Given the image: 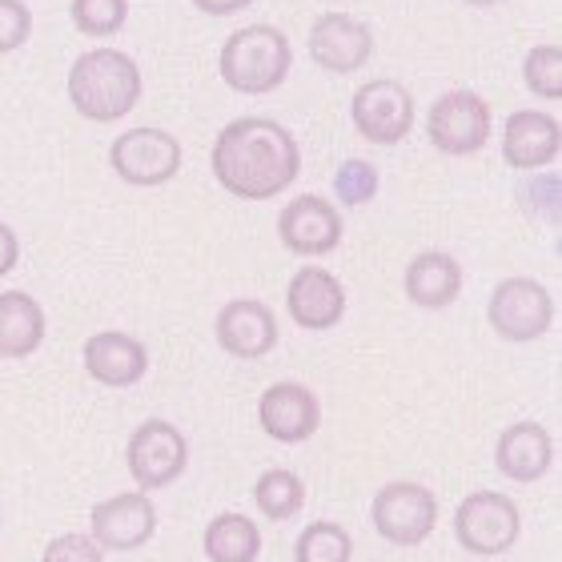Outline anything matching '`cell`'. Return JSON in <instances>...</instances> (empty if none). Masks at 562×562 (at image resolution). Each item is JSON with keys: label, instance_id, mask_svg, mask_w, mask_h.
I'll use <instances>...</instances> for the list:
<instances>
[{"label": "cell", "instance_id": "obj_9", "mask_svg": "<svg viewBox=\"0 0 562 562\" xmlns=\"http://www.w3.org/2000/svg\"><path fill=\"white\" fill-rule=\"evenodd\" d=\"M374 530L394 547H422L438 527V498L422 482H386L370 506Z\"/></svg>", "mask_w": 562, "mask_h": 562}, {"label": "cell", "instance_id": "obj_16", "mask_svg": "<svg viewBox=\"0 0 562 562\" xmlns=\"http://www.w3.org/2000/svg\"><path fill=\"white\" fill-rule=\"evenodd\" d=\"M285 310L302 329H334L346 314V285L329 270L305 266L285 290Z\"/></svg>", "mask_w": 562, "mask_h": 562}, {"label": "cell", "instance_id": "obj_10", "mask_svg": "<svg viewBox=\"0 0 562 562\" xmlns=\"http://www.w3.org/2000/svg\"><path fill=\"white\" fill-rule=\"evenodd\" d=\"M153 530H157V506H153V498L145 491L113 494V498H105V503H97L89 510V539L101 551H140L153 539Z\"/></svg>", "mask_w": 562, "mask_h": 562}, {"label": "cell", "instance_id": "obj_6", "mask_svg": "<svg viewBox=\"0 0 562 562\" xmlns=\"http://www.w3.org/2000/svg\"><path fill=\"white\" fill-rule=\"evenodd\" d=\"M109 165L125 186H169L181 173V140L169 130L137 125V130H125L109 145Z\"/></svg>", "mask_w": 562, "mask_h": 562}, {"label": "cell", "instance_id": "obj_18", "mask_svg": "<svg viewBox=\"0 0 562 562\" xmlns=\"http://www.w3.org/2000/svg\"><path fill=\"white\" fill-rule=\"evenodd\" d=\"M494 467L515 482H539L554 467V438L539 422H515L506 426L494 446Z\"/></svg>", "mask_w": 562, "mask_h": 562}, {"label": "cell", "instance_id": "obj_29", "mask_svg": "<svg viewBox=\"0 0 562 562\" xmlns=\"http://www.w3.org/2000/svg\"><path fill=\"white\" fill-rule=\"evenodd\" d=\"M101 559H105V551L89 535H60V539H48V547L41 551V562H101Z\"/></svg>", "mask_w": 562, "mask_h": 562}, {"label": "cell", "instance_id": "obj_20", "mask_svg": "<svg viewBox=\"0 0 562 562\" xmlns=\"http://www.w3.org/2000/svg\"><path fill=\"white\" fill-rule=\"evenodd\" d=\"M462 293V266L442 249H422L406 266V297L418 310H446Z\"/></svg>", "mask_w": 562, "mask_h": 562}, {"label": "cell", "instance_id": "obj_28", "mask_svg": "<svg viewBox=\"0 0 562 562\" xmlns=\"http://www.w3.org/2000/svg\"><path fill=\"white\" fill-rule=\"evenodd\" d=\"M33 36V12L24 0H0V57L16 53Z\"/></svg>", "mask_w": 562, "mask_h": 562}, {"label": "cell", "instance_id": "obj_8", "mask_svg": "<svg viewBox=\"0 0 562 562\" xmlns=\"http://www.w3.org/2000/svg\"><path fill=\"white\" fill-rule=\"evenodd\" d=\"M491 105L474 89H450L426 113V137L446 157H470L491 140Z\"/></svg>", "mask_w": 562, "mask_h": 562}, {"label": "cell", "instance_id": "obj_32", "mask_svg": "<svg viewBox=\"0 0 562 562\" xmlns=\"http://www.w3.org/2000/svg\"><path fill=\"white\" fill-rule=\"evenodd\" d=\"M467 4H474V9H491V4H503V0H467Z\"/></svg>", "mask_w": 562, "mask_h": 562}, {"label": "cell", "instance_id": "obj_23", "mask_svg": "<svg viewBox=\"0 0 562 562\" xmlns=\"http://www.w3.org/2000/svg\"><path fill=\"white\" fill-rule=\"evenodd\" d=\"M254 503L273 522H290L305 506V482L293 470H266L254 486Z\"/></svg>", "mask_w": 562, "mask_h": 562}, {"label": "cell", "instance_id": "obj_13", "mask_svg": "<svg viewBox=\"0 0 562 562\" xmlns=\"http://www.w3.org/2000/svg\"><path fill=\"white\" fill-rule=\"evenodd\" d=\"M258 422L273 442H310L322 426V402L302 382H273L258 398Z\"/></svg>", "mask_w": 562, "mask_h": 562}, {"label": "cell", "instance_id": "obj_1", "mask_svg": "<svg viewBox=\"0 0 562 562\" xmlns=\"http://www.w3.org/2000/svg\"><path fill=\"white\" fill-rule=\"evenodd\" d=\"M302 173V149L285 125L266 117H237L217 133L213 177L241 201H270Z\"/></svg>", "mask_w": 562, "mask_h": 562}, {"label": "cell", "instance_id": "obj_5", "mask_svg": "<svg viewBox=\"0 0 562 562\" xmlns=\"http://www.w3.org/2000/svg\"><path fill=\"white\" fill-rule=\"evenodd\" d=\"M518 535H522V515L506 494L474 491L458 503L454 539L462 542V551L479 554V559H494V554L510 551Z\"/></svg>", "mask_w": 562, "mask_h": 562}, {"label": "cell", "instance_id": "obj_19", "mask_svg": "<svg viewBox=\"0 0 562 562\" xmlns=\"http://www.w3.org/2000/svg\"><path fill=\"white\" fill-rule=\"evenodd\" d=\"M562 130L551 113H539V109H518L506 117L503 130V157L510 169H539V165H551L559 157Z\"/></svg>", "mask_w": 562, "mask_h": 562}, {"label": "cell", "instance_id": "obj_22", "mask_svg": "<svg viewBox=\"0 0 562 562\" xmlns=\"http://www.w3.org/2000/svg\"><path fill=\"white\" fill-rule=\"evenodd\" d=\"M205 559L210 562H258L261 554V530L237 510H225L205 527Z\"/></svg>", "mask_w": 562, "mask_h": 562}, {"label": "cell", "instance_id": "obj_17", "mask_svg": "<svg viewBox=\"0 0 562 562\" xmlns=\"http://www.w3.org/2000/svg\"><path fill=\"white\" fill-rule=\"evenodd\" d=\"M85 370L101 386L130 390L149 370V350L137 338L121 334V329H101V334H93V338L85 341Z\"/></svg>", "mask_w": 562, "mask_h": 562}, {"label": "cell", "instance_id": "obj_26", "mask_svg": "<svg viewBox=\"0 0 562 562\" xmlns=\"http://www.w3.org/2000/svg\"><path fill=\"white\" fill-rule=\"evenodd\" d=\"M334 193L346 210H358V205H370L378 198V169L362 157H350V161L338 165L334 173Z\"/></svg>", "mask_w": 562, "mask_h": 562}, {"label": "cell", "instance_id": "obj_25", "mask_svg": "<svg viewBox=\"0 0 562 562\" xmlns=\"http://www.w3.org/2000/svg\"><path fill=\"white\" fill-rule=\"evenodd\" d=\"M522 81L535 97L547 101H562V48L559 45H539L530 48L522 60Z\"/></svg>", "mask_w": 562, "mask_h": 562}, {"label": "cell", "instance_id": "obj_15", "mask_svg": "<svg viewBox=\"0 0 562 562\" xmlns=\"http://www.w3.org/2000/svg\"><path fill=\"white\" fill-rule=\"evenodd\" d=\"M217 346L234 358H266V353L278 346V317L266 302H254V297H234V302L222 305L217 314Z\"/></svg>", "mask_w": 562, "mask_h": 562}, {"label": "cell", "instance_id": "obj_21", "mask_svg": "<svg viewBox=\"0 0 562 562\" xmlns=\"http://www.w3.org/2000/svg\"><path fill=\"white\" fill-rule=\"evenodd\" d=\"M45 341V310L33 293H0V358H29Z\"/></svg>", "mask_w": 562, "mask_h": 562}, {"label": "cell", "instance_id": "obj_30", "mask_svg": "<svg viewBox=\"0 0 562 562\" xmlns=\"http://www.w3.org/2000/svg\"><path fill=\"white\" fill-rule=\"evenodd\" d=\"M16 261H21V241L12 234V225L0 222V278H9L16 270Z\"/></svg>", "mask_w": 562, "mask_h": 562}, {"label": "cell", "instance_id": "obj_24", "mask_svg": "<svg viewBox=\"0 0 562 562\" xmlns=\"http://www.w3.org/2000/svg\"><path fill=\"white\" fill-rule=\"evenodd\" d=\"M353 559V539L338 522H310L293 542V562H350Z\"/></svg>", "mask_w": 562, "mask_h": 562}, {"label": "cell", "instance_id": "obj_27", "mask_svg": "<svg viewBox=\"0 0 562 562\" xmlns=\"http://www.w3.org/2000/svg\"><path fill=\"white\" fill-rule=\"evenodd\" d=\"M69 12L85 36H113L130 16V0H72Z\"/></svg>", "mask_w": 562, "mask_h": 562}, {"label": "cell", "instance_id": "obj_11", "mask_svg": "<svg viewBox=\"0 0 562 562\" xmlns=\"http://www.w3.org/2000/svg\"><path fill=\"white\" fill-rule=\"evenodd\" d=\"M350 117L370 145H398L414 125V97L398 81H366L350 101Z\"/></svg>", "mask_w": 562, "mask_h": 562}, {"label": "cell", "instance_id": "obj_4", "mask_svg": "<svg viewBox=\"0 0 562 562\" xmlns=\"http://www.w3.org/2000/svg\"><path fill=\"white\" fill-rule=\"evenodd\" d=\"M491 329L510 346H527L539 341L554 322V297L551 290L535 278H506L494 285L491 302H486Z\"/></svg>", "mask_w": 562, "mask_h": 562}, {"label": "cell", "instance_id": "obj_12", "mask_svg": "<svg viewBox=\"0 0 562 562\" xmlns=\"http://www.w3.org/2000/svg\"><path fill=\"white\" fill-rule=\"evenodd\" d=\"M341 213L334 201L317 198V193H302L293 198L278 217V237L290 254H302V258H322V254H334L341 246Z\"/></svg>", "mask_w": 562, "mask_h": 562}, {"label": "cell", "instance_id": "obj_31", "mask_svg": "<svg viewBox=\"0 0 562 562\" xmlns=\"http://www.w3.org/2000/svg\"><path fill=\"white\" fill-rule=\"evenodd\" d=\"M201 12H210V16H234V12L249 9L254 0H193Z\"/></svg>", "mask_w": 562, "mask_h": 562}, {"label": "cell", "instance_id": "obj_3", "mask_svg": "<svg viewBox=\"0 0 562 562\" xmlns=\"http://www.w3.org/2000/svg\"><path fill=\"white\" fill-rule=\"evenodd\" d=\"M293 65V48L290 36L273 29V24H246L229 33V41L222 45V81L234 89V93H270L281 89V81L290 77Z\"/></svg>", "mask_w": 562, "mask_h": 562}, {"label": "cell", "instance_id": "obj_2", "mask_svg": "<svg viewBox=\"0 0 562 562\" xmlns=\"http://www.w3.org/2000/svg\"><path fill=\"white\" fill-rule=\"evenodd\" d=\"M69 101L85 121L109 125L130 117L140 101V69L137 60L121 48H93L72 60L69 69Z\"/></svg>", "mask_w": 562, "mask_h": 562}, {"label": "cell", "instance_id": "obj_14", "mask_svg": "<svg viewBox=\"0 0 562 562\" xmlns=\"http://www.w3.org/2000/svg\"><path fill=\"white\" fill-rule=\"evenodd\" d=\"M374 53L370 24L353 21L346 12H326L310 29V57L326 72H358Z\"/></svg>", "mask_w": 562, "mask_h": 562}, {"label": "cell", "instance_id": "obj_7", "mask_svg": "<svg viewBox=\"0 0 562 562\" xmlns=\"http://www.w3.org/2000/svg\"><path fill=\"white\" fill-rule=\"evenodd\" d=\"M125 467H130L137 491H145V494L161 491V486H173L189 467L186 434L165 418L140 422L137 430L130 434V446H125Z\"/></svg>", "mask_w": 562, "mask_h": 562}]
</instances>
